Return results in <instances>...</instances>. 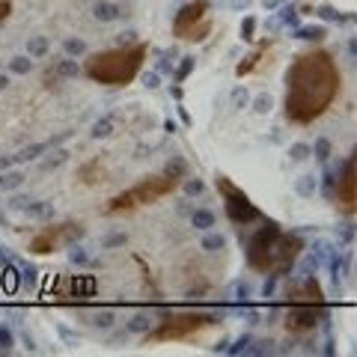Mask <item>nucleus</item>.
<instances>
[{
	"instance_id": "nucleus-4",
	"label": "nucleus",
	"mask_w": 357,
	"mask_h": 357,
	"mask_svg": "<svg viewBox=\"0 0 357 357\" xmlns=\"http://www.w3.org/2000/svg\"><path fill=\"white\" fill-rule=\"evenodd\" d=\"M328 316V301L316 277H307L301 283L286 289V307H283V325L289 333H310L319 321Z\"/></svg>"
},
{
	"instance_id": "nucleus-18",
	"label": "nucleus",
	"mask_w": 357,
	"mask_h": 357,
	"mask_svg": "<svg viewBox=\"0 0 357 357\" xmlns=\"http://www.w3.org/2000/svg\"><path fill=\"white\" fill-rule=\"evenodd\" d=\"M54 72H57V77H77L81 75V66H77L75 60H57V66H54Z\"/></svg>"
},
{
	"instance_id": "nucleus-22",
	"label": "nucleus",
	"mask_w": 357,
	"mask_h": 357,
	"mask_svg": "<svg viewBox=\"0 0 357 357\" xmlns=\"http://www.w3.org/2000/svg\"><path fill=\"white\" fill-rule=\"evenodd\" d=\"M223 248H227V238H223L220 232H208V236L203 238V250H208V253L223 250Z\"/></svg>"
},
{
	"instance_id": "nucleus-40",
	"label": "nucleus",
	"mask_w": 357,
	"mask_h": 357,
	"mask_svg": "<svg viewBox=\"0 0 357 357\" xmlns=\"http://www.w3.org/2000/svg\"><path fill=\"white\" fill-rule=\"evenodd\" d=\"M248 295H250V286L248 283H236V298L238 301H248Z\"/></svg>"
},
{
	"instance_id": "nucleus-21",
	"label": "nucleus",
	"mask_w": 357,
	"mask_h": 357,
	"mask_svg": "<svg viewBox=\"0 0 357 357\" xmlns=\"http://www.w3.org/2000/svg\"><path fill=\"white\" fill-rule=\"evenodd\" d=\"M310 155H316L319 161H328V158H331V140H328V137H319V140L310 146Z\"/></svg>"
},
{
	"instance_id": "nucleus-42",
	"label": "nucleus",
	"mask_w": 357,
	"mask_h": 357,
	"mask_svg": "<svg viewBox=\"0 0 357 357\" xmlns=\"http://www.w3.org/2000/svg\"><path fill=\"white\" fill-rule=\"evenodd\" d=\"M6 167H15V158H13V155H6V158H0V170H6Z\"/></svg>"
},
{
	"instance_id": "nucleus-39",
	"label": "nucleus",
	"mask_w": 357,
	"mask_h": 357,
	"mask_svg": "<svg viewBox=\"0 0 357 357\" xmlns=\"http://www.w3.org/2000/svg\"><path fill=\"white\" fill-rule=\"evenodd\" d=\"M9 13H13V3H9V0H0V24L9 18Z\"/></svg>"
},
{
	"instance_id": "nucleus-16",
	"label": "nucleus",
	"mask_w": 357,
	"mask_h": 357,
	"mask_svg": "<svg viewBox=\"0 0 357 357\" xmlns=\"http://www.w3.org/2000/svg\"><path fill=\"white\" fill-rule=\"evenodd\" d=\"M191 227L208 232L211 227H215V211H208V208H197L194 215H191Z\"/></svg>"
},
{
	"instance_id": "nucleus-38",
	"label": "nucleus",
	"mask_w": 357,
	"mask_h": 357,
	"mask_svg": "<svg viewBox=\"0 0 357 357\" xmlns=\"http://www.w3.org/2000/svg\"><path fill=\"white\" fill-rule=\"evenodd\" d=\"M319 15H321V18H328V21H345L340 13H333L331 6H321V9H319Z\"/></svg>"
},
{
	"instance_id": "nucleus-7",
	"label": "nucleus",
	"mask_w": 357,
	"mask_h": 357,
	"mask_svg": "<svg viewBox=\"0 0 357 357\" xmlns=\"http://www.w3.org/2000/svg\"><path fill=\"white\" fill-rule=\"evenodd\" d=\"M211 33L208 21V0H191L173 18V36L182 42H203Z\"/></svg>"
},
{
	"instance_id": "nucleus-6",
	"label": "nucleus",
	"mask_w": 357,
	"mask_h": 357,
	"mask_svg": "<svg viewBox=\"0 0 357 357\" xmlns=\"http://www.w3.org/2000/svg\"><path fill=\"white\" fill-rule=\"evenodd\" d=\"M218 321L215 312H167L158 321L155 331H146L143 340L146 342H182V340H194L199 331L211 328Z\"/></svg>"
},
{
	"instance_id": "nucleus-24",
	"label": "nucleus",
	"mask_w": 357,
	"mask_h": 357,
	"mask_svg": "<svg viewBox=\"0 0 357 357\" xmlns=\"http://www.w3.org/2000/svg\"><path fill=\"white\" fill-rule=\"evenodd\" d=\"M33 69V57H13L9 60V72H15V75H27Z\"/></svg>"
},
{
	"instance_id": "nucleus-37",
	"label": "nucleus",
	"mask_w": 357,
	"mask_h": 357,
	"mask_svg": "<svg viewBox=\"0 0 357 357\" xmlns=\"http://www.w3.org/2000/svg\"><path fill=\"white\" fill-rule=\"evenodd\" d=\"M116 244H126V232H114L105 238V248H116Z\"/></svg>"
},
{
	"instance_id": "nucleus-29",
	"label": "nucleus",
	"mask_w": 357,
	"mask_h": 357,
	"mask_svg": "<svg viewBox=\"0 0 357 357\" xmlns=\"http://www.w3.org/2000/svg\"><path fill=\"white\" fill-rule=\"evenodd\" d=\"M13 345H15L13 331H9V328H0V351H13Z\"/></svg>"
},
{
	"instance_id": "nucleus-43",
	"label": "nucleus",
	"mask_w": 357,
	"mask_h": 357,
	"mask_svg": "<svg viewBox=\"0 0 357 357\" xmlns=\"http://www.w3.org/2000/svg\"><path fill=\"white\" fill-rule=\"evenodd\" d=\"M9 86V77L6 75H0V89H6Z\"/></svg>"
},
{
	"instance_id": "nucleus-17",
	"label": "nucleus",
	"mask_w": 357,
	"mask_h": 357,
	"mask_svg": "<svg viewBox=\"0 0 357 357\" xmlns=\"http://www.w3.org/2000/svg\"><path fill=\"white\" fill-rule=\"evenodd\" d=\"M114 128H116V116H102L93 126V137L98 140V137H110L114 134Z\"/></svg>"
},
{
	"instance_id": "nucleus-1",
	"label": "nucleus",
	"mask_w": 357,
	"mask_h": 357,
	"mask_svg": "<svg viewBox=\"0 0 357 357\" xmlns=\"http://www.w3.org/2000/svg\"><path fill=\"white\" fill-rule=\"evenodd\" d=\"M342 89V75L333 54L325 48L304 51L286 72V96L283 110L295 126H310L337 102Z\"/></svg>"
},
{
	"instance_id": "nucleus-20",
	"label": "nucleus",
	"mask_w": 357,
	"mask_h": 357,
	"mask_svg": "<svg viewBox=\"0 0 357 357\" xmlns=\"http://www.w3.org/2000/svg\"><path fill=\"white\" fill-rule=\"evenodd\" d=\"M45 54H48V39L45 36H36V39H30L27 42V57H45Z\"/></svg>"
},
{
	"instance_id": "nucleus-28",
	"label": "nucleus",
	"mask_w": 357,
	"mask_h": 357,
	"mask_svg": "<svg viewBox=\"0 0 357 357\" xmlns=\"http://www.w3.org/2000/svg\"><path fill=\"white\" fill-rule=\"evenodd\" d=\"M178 185H182V188H185V194H191V197L206 191V185L199 182V178H185V182H178Z\"/></svg>"
},
{
	"instance_id": "nucleus-14",
	"label": "nucleus",
	"mask_w": 357,
	"mask_h": 357,
	"mask_svg": "<svg viewBox=\"0 0 357 357\" xmlns=\"http://www.w3.org/2000/svg\"><path fill=\"white\" fill-rule=\"evenodd\" d=\"M48 149H54V143H51V140L33 143V146H24L18 155H13V158H15V164H21V161H36V158H42V152H48Z\"/></svg>"
},
{
	"instance_id": "nucleus-41",
	"label": "nucleus",
	"mask_w": 357,
	"mask_h": 357,
	"mask_svg": "<svg viewBox=\"0 0 357 357\" xmlns=\"http://www.w3.org/2000/svg\"><path fill=\"white\" fill-rule=\"evenodd\" d=\"M232 98H236V105H248V93H244V89H236Z\"/></svg>"
},
{
	"instance_id": "nucleus-9",
	"label": "nucleus",
	"mask_w": 357,
	"mask_h": 357,
	"mask_svg": "<svg viewBox=\"0 0 357 357\" xmlns=\"http://www.w3.org/2000/svg\"><path fill=\"white\" fill-rule=\"evenodd\" d=\"M77 238H84V227L81 223H57V227H45L42 232H36L30 241V253L45 256V253H54L60 250L63 244H75Z\"/></svg>"
},
{
	"instance_id": "nucleus-23",
	"label": "nucleus",
	"mask_w": 357,
	"mask_h": 357,
	"mask_svg": "<svg viewBox=\"0 0 357 357\" xmlns=\"http://www.w3.org/2000/svg\"><path fill=\"white\" fill-rule=\"evenodd\" d=\"M114 321H116V312L114 310H102V312H96V316H93V325L102 328V331L114 328Z\"/></svg>"
},
{
	"instance_id": "nucleus-19",
	"label": "nucleus",
	"mask_w": 357,
	"mask_h": 357,
	"mask_svg": "<svg viewBox=\"0 0 357 357\" xmlns=\"http://www.w3.org/2000/svg\"><path fill=\"white\" fill-rule=\"evenodd\" d=\"M149 325H152V319L146 316V312H137V316H131V321H128V333H146L149 331Z\"/></svg>"
},
{
	"instance_id": "nucleus-25",
	"label": "nucleus",
	"mask_w": 357,
	"mask_h": 357,
	"mask_svg": "<svg viewBox=\"0 0 357 357\" xmlns=\"http://www.w3.org/2000/svg\"><path fill=\"white\" fill-rule=\"evenodd\" d=\"M277 24L301 27V24H298V9H295V6H283V13H280V18H277Z\"/></svg>"
},
{
	"instance_id": "nucleus-2",
	"label": "nucleus",
	"mask_w": 357,
	"mask_h": 357,
	"mask_svg": "<svg viewBox=\"0 0 357 357\" xmlns=\"http://www.w3.org/2000/svg\"><path fill=\"white\" fill-rule=\"evenodd\" d=\"M262 227L248 241V265L268 277L292 274L295 262L304 253V238L298 232H283L274 220H259Z\"/></svg>"
},
{
	"instance_id": "nucleus-13",
	"label": "nucleus",
	"mask_w": 357,
	"mask_h": 357,
	"mask_svg": "<svg viewBox=\"0 0 357 357\" xmlns=\"http://www.w3.org/2000/svg\"><path fill=\"white\" fill-rule=\"evenodd\" d=\"M24 173L15 170V167H6V170H0V191H15V188L24 185Z\"/></svg>"
},
{
	"instance_id": "nucleus-12",
	"label": "nucleus",
	"mask_w": 357,
	"mask_h": 357,
	"mask_svg": "<svg viewBox=\"0 0 357 357\" xmlns=\"http://www.w3.org/2000/svg\"><path fill=\"white\" fill-rule=\"evenodd\" d=\"M93 18L96 21H116V18H122V6L119 3H114V0H98V3L93 6Z\"/></svg>"
},
{
	"instance_id": "nucleus-3",
	"label": "nucleus",
	"mask_w": 357,
	"mask_h": 357,
	"mask_svg": "<svg viewBox=\"0 0 357 357\" xmlns=\"http://www.w3.org/2000/svg\"><path fill=\"white\" fill-rule=\"evenodd\" d=\"M149 48L143 42H131V45H119L110 51H98L89 54L84 63V75L96 84L105 86H128L134 77L140 75L143 63H146Z\"/></svg>"
},
{
	"instance_id": "nucleus-32",
	"label": "nucleus",
	"mask_w": 357,
	"mask_h": 357,
	"mask_svg": "<svg viewBox=\"0 0 357 357\" xmlns=\"http://www.w3.org/2000/svg\"><path fill=\"white\" fill-rule=\"evenodd\" d=\"M312 191H316V178H312V176H304V178H301V182H298V194L310 197Z\"/></svg>"
},
{
	"instance_id": "nucleus-10",
	"label": "nucleus",
	"mask_w": 357,
	"mask_h": 357,
	"mask_svg": "<svg viewBox=\"0 0 357 357\" xmlns=\"http://www.w3.org/2000/svg\"><path fill=\"white\" fill-rule=\"evenodd\" d=\"M354 185H357V161L349 158L342 167V173L333 178V199H337V208L342 211L345 218H354V211H357V191H354Z\"/></svg>"
},
{
	"instance_id": "nucleus-11",
	"label": "nucleus",
	"mask_w": 357,
	"mask_h": 357,
	"mask_svg": "<svg viewBox=\"0 0 357 357\" xmlns=\"http://www.w3.org/2000/svg\"><path fill=\"white\" fill-rule=\"evenodd\" d=\"M268 48H271V42H262V45H256V48L248 54V57H244V63H238V66H236V75H238V77L250 75V72L256 69V66H259V60L265 57V51H268Z\"/></svg>"
},
{
	"instance_id": "nucleus-36",
	"label": "nucleus",
	"mask_w": 357,
	"mask_h": 357,
	"mask_svg": "<svg viewBox=\"0 0 357 357\" xmlns=\"http://www.w3.org/2000/svg\"><path fill=\"white\" fill-rule=\"evenodd\" d=\"M69 259L77 262V265H86V262H89V256L84 253V248H72V250H69Z\"/></svg>"
},
{
	"instance_id": "nucleus-15",
	"label": "nucleus",
	"mask_w": 357,
	"mask_h": 357,
	"mask_svg": "<svg viewBox=\"0 0 357 357\" xmlns=\"http://www.w3.org/2000/svg\"><path fill=\"white\" fill-rule=\"evenodd\" d=\"M328 36V30L321 24H307V27H295V39H304V42H321Z\"/></svg>"
},
{
	"instance_id": "nucleus-31",
	"label": "nucleus",
	"mask_w": 357,
	"mask_h": 357,
	"mask_svg": "<svg viewBox=\"0 0 357 357\" xmlns=\"http://www.w3.org/2000/svg\"><path fill=\"white\" fill-rule=\"evenodd\" d=\"M271 96H256L253 98V110H256V114H268V110H271Z\"/></svg>"
},
{
	"instance_id": "nucleus-35",
	"label": "nucleus",
	"mask_w": 357,
	"mask_h": 357,
	"mask_svg": "<svg viewBox=\"0 0 357 357\" xmlns=\"http://www.w3.org/2000/svg\"><path fill=\"white\" fill-rule=\"evenodd\" d=\"M143 86H146V89H158L161 86L158 72H146V75H143Z\"/></svg>"
},
{
	"instance_id": "nucleus-5",
	"label": "nucleus",
	"mask_w": 357,
	"mask_h": 357,
	"mask_svg": "<svg viewBox=\"0 0 357 357\" xmlns=\"http://www.w3.org/2000/svg\"><path fill=\"white\" fill-rule=\"evenodd\" d=\"M178 182H182V178L170 176V173L140 178L134 188H128V191H122V194H116L114 199H110L107 211L110 215H116V211H131V208H140V206H152V203H158V199L170 197L178 188Z\"/></svg>"
},
{
	"instance_id": "nucleus-33",
	"label": "nucleus",
	"mask_w": 357,
	"mask_h": 357,
	"mask_svg": "<svg viewBox=\"0 0 357 357\" xmlns=\"http://www.w3.org/2000/svg\"><path fill=\"white\" fill-rule=\"evenodd\" d=\"M51 155H54V158H48V161L42 164L45 170H51V167H57V164H63L66 158H69V152H66V149H57V152H51Z\"/></svg>"
},
{
	"instance_id": "nucleus-26",
	"label": "nucleus",
	"mask_w": 357,
	"mask_h": 357,
	"mask_svg": "<svg viewBox=\"0 0 357 357\" xmlns=\"http://www.w3.org/2000/svg\"><path fill=\"white\" fill-rule=\"evenodd\" d=\"M63 48H66V54H75V57H81V54H86V45H84V39H66L63 42Z\"/></svg>"
},
{
	"instance_id": "nucleus-8",
	"label": "nucleus",
	"mask_w": 357,
	"mask_h": 357,
	"mask_svg": "<svg viewBox=\"0 0 357 357\" xmlns=\"http://www.w3.org/2000/svg\"><path fill=\"white\" fill-rule=\"evenodd\" d=\"M218 191L223 197V211H227V218L236 223V227H248V223H259L262 220V211L250 203V197L236 188L229 182L227 176H218Z\"/></svg>"
},
{
	"instance_id": "nucleus-30",
	"label": "nucleus",
	"mask_w": 357,
	"mask_h": 357,
	"mask_svg": "<svg viewBox=\"0 0 357 357\" xmlns=\"http://www.w3.org/2000/svg\"><path fill=\"white\" fill-rule=\"evenodd\" d=\"M191 72H194V57H182V66L176 69V81H185Z\"/></svg>"
},
{
	"instance_id": "nucleus-34",
	"label": "nucleus",
	"mask_w": 357,
	"mask_h": 357,
	"mask_svg": "<svg viewBox=\"0 0 357 357\" xmlns=\"http://www.w3.org/2000/svg\"><path fill=\"white\" fill-rule=\"evenodd\" d=\"M289 155H292V161H304L310 155V146H307V143H295V146L289 149Z\"/></svg>"
},
{
	"instance_id": "nucleus-27",
	"label": "nucleus",
	"mask_w": 357,
	"mask_h": 357,
	"mask_svg": "<svg viewBox=\"0 0 357 357\" xmlns=\"http://www.w3.org/2000/svg\"><path fill=\"white\" fill-rule=\"evenodd\" d=\"M253 33H256V18L248 15V18L241 21V39H244V42H253V39H256Z\"/></svg>"
}]
</instances>
